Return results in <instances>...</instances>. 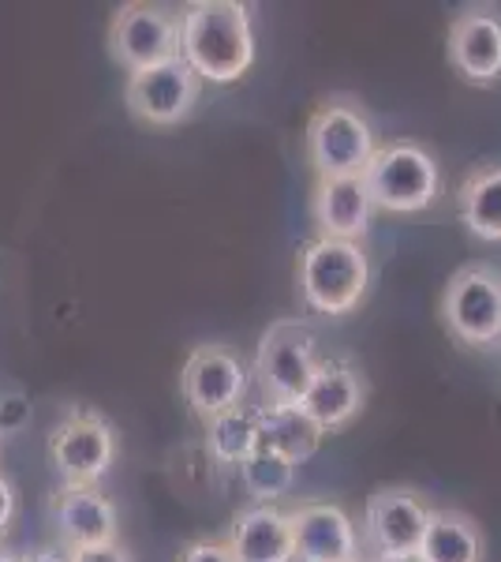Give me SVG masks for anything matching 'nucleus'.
I'll return each mask as SVG.
<instances>
[{
  "label": "nucleus",
  "mask_w": 501,
  "mask_h": 562,
  "mask_svg": "<svg viewBox=\"0 0 501 562\" xmlns=\"http://www.w3.org/2000/svg\"><path fill=\"white\" fill-rule=\"evenodd\" d=\"M203 431H206V454L217 465L240 469L259 450V416H254V405H240V409L214 416V420L203 424Z\"/></svg>",
  "instance_id": "412c9836"
},
{
  "label": "nucleus",
  "mask_w": 501,
  "mask_h": 562,
  "mask_svg": "<svg viewBox=\"0 0 501 562\" xmlns=\"http://www.w3.org/2000/svg\"><path fill=\"white\" fill-rule=\"evenodd\" d=\"M109 57L127 76L180 57V15L147 0L121 4L109 20Z\"/></svg>",
  "instance_id": "1a4fd4ad"
},
{
  "label": "nucleus",
  "mask_w": 501,
  "mask_h": 562,
  "mask_svg": "<svg viewBox=\"0 0 501 562\" xmlns=\"http://www.w3.org/2000/svg\"><path fill=\"white\" fill-rule=\"evenodd\" d=\"M225 540L236 562H296L293 525H288V510L281 506H243Z\"/></svg>",
  "instance_id": "f3484780"
},
{
  "label": "nucleus",
  "mask_w": 501,
  "mask_h": 562,
  "mask_svg": "<svg viewBox=\"0 0 501 562\" xmlns=\"http://www.w3.org/2000/svg\"><path fill=\"white\" fill-rule=\"evenodd\" d=\"M299 296L315 315H341L355 312L371 289V259L367 248L355 240L315 237L299 251Z\"/></svg>",
  "instance_id": "f03ea898"
},
{
  "label": "nucleus",
  "mask_w": 501,
  "mask_h": 562,
  "mask_svg": "<svg viewBox=\"0 0 501 562\" xmlns=\"http://www.w3.org/2000/svg\"><path fill=\"white\" fill-rule=\"evenodd\" d=\"M355 562H375V559H367V555H360V559H355Z\"/></svg>",
  "instance_id": "c85d7f7f"
},
{
  "label": "nucleus",
  "mask_w": 501,
  "mask_h": 562,
  "mask_svg": "<svg viewBox=\"0 0 501 562\" xmlns=\"http://www.w3.org/2000/svg\"><path fill=\"white\" fill-rule=\"evenodd\" d=\"M375 562H423V559H419V551H412V555H389V559H375Z\"/></svg>",
  "instance_id": "bb28decb"
},
{
  "label": "nucleus",
  "mask_w": 501,
  "mask_h": 562,
  "mask_svg": "<svg viewBox=\"0 0 501 562\" xmlns=\"http://www.w3.org/2000/svg\"><path fill=\"white\" fill-rule=\"evenodd\" d=\"M363 184L371 192L375 211L386 214H419L439 199L442 169L439 158L415 139H389L378 143Z\"/></svg>",
  "instance_id": "20e7f679"
},
{
  "label": "nucleus",
  "mask_w": 501,
  "mask_h": 562,
  "mask_svg": "<svg viewBox=\"0 0 501 562\" xmlns=\"http://www.w3.org/2000/svg\"><path fill=\"white\" fill-rule=\"evenodd\" d=\"M68 555H71V562H135L132 551H127L121 540L98 543V548H79V551H68Z\"/></svg>",
  "instance_id": "b1692460"
},
{
  "label": "nucleus",
  "mask_w": 501,
  "mask_h": 562,
  "mask_svg": "<svg viewBox=\"0 0 501 562\" xmlns=\"http://www.w3.org/2000/svg\"><path fill=\"white\" fill-rule=\"evenodd\" d=\"M240 484L254 506H277L296 487V465L273 450H254L240 465Z\"/></svg>",
  "instance_id": "4be33fe9"
},
{
  "label": "nucleus",
  "mask_w": 501,
  "mask_h": 562,
  "mask_svg": "<svg viewBox=\"0 0 501 562\" xmlns=\"http://www.w3.org/2000/svg\"><path fill=\"white\" fill-rule=\"evenodd\" d=\"M449 65L471 87L501 79V15L494 8H464L449 23Z\"/></svg>",
  "instance_id": "4468645a"
},
{
  "label": "nucleus",
  "mask_w": 501,
  "mask_h": 562,
  "mask_svg": "<svg viewBox=\"0 0 501 562\" xmlns=\"http://www.w3.org/2000/svg\"><path fill=\"white\" fill-rule=\"evenodd\" d=\"M180 57L203 83H236L254 65L251 8L240 0H191L180 8Z\"/></svg>",
  "instance_id": "f257e3e1"
},
{
  "label": "nucleus",
  "mask_w": 501,
  "mask_h": 562,
  "mask_svg": "<svg viewBox=\"0 0 501 562\" xmlns=\"http://www.w3.org/2000/svg\"><path fill=\"white\" fill-rule=\"evenodd\" d=\"M442 323L460 346H501V270L490 262H468L442 289Z\"/></svg>",
  "instance_id": "0eeeda50"
},
{
  "label": "nucleus",
  "mask_w": 501,
  "mask_h": 562,
  "mask_svg": "<svg viewBox=\"0 0 501 562\" xmlns=\"http://www.w3.org/2000/svg\"><path fill=\"white\" fill-rule=\"evenodd\" d=\"M464 229L482 244H501V166H476L457 188Z\"/></svg>",
  "instance_id": "aec40b11"
},
{
  "label": "nucleus",
  "mask_w": 501,
  "mask_h": 562,
  "mask_svg": "<svg viewBox=\"0 0 501 562\" xmlns=\"http://www.w3.org/2000/svg\"><path fill=\"white\" fill-rule=\"evenodd\" d=\"M116 454H121L116 428L87 405L64 413L49 435V461L60 487H102V480L113 473Z\"/></svg>",
  "instance_id": "39448f33"
},
{
  "label": "nucleus",
  "mask_w": 501,
  "mask_h": 562,
  "mask_svg": "<svg viewBox=\"0 0 501 562\" xmlns=\"http://www.w3.org/2000/svg\"><path fill=\"white\" fill-rule=\"evenodd\" d=\"M49 518L64 551L121 540V514L102 487H60L49 498Z\"/></svg>",
  "instance_id": "ddd939ff"
},
{
  "label": "nucleus",
  "mask_w": 501,
  "mask_h": 562,
  "mask_svg": "<svg viewBox=\"0 0 501 562\" xmlns=\"http://www.w3.org/2000/svg\"><path fill=\"white\" fill-rule=\"evenodd\" d=\"M299 409L311 416L326 435L349 428L355 416L367 409V379L352 360H322Z\"/></svg>",
  "instance_id": "2eb2a0df"
},
{
  "label": "nucleus",
  "mask_w": 501,
  "mask_h": 562,
  "mask_svg": "<svg viewBox=\"0 0 501 562\" xmlns=\"http://www.w3.org/2000/svg\"><path fill=\"white\" fill-rule=\"evenodd\" d=\"M177 562H236L232 555V548H229V540H191L180 548V559Z\"/></svg>",
  "instance_id": "5701e85b"
},
{
  "label": "nucleus",
  "mask_w": 501,
  "mask_h": 562,
  "mask_svg": "<svg viewBox=\"0 0 501 562\" xmlns=\"http://www.w3.org/2000/svg\"><path fill=\"white\" fill-rule=\"evenodd\" d=\"M23 562H71V555L60 548H38V551H31V555H23Z\"/></svg>",
  "instance_id": "a878e982"
},
{
  "label": "nucleus",
  "mask_w": 501,
  "mask_h": 562,
  "mask_svg": "<svg viewBox=\"0 0 501 562\" xmlns=\"http://www.w3.org/2000/svg\"><path fill=\"white\" fill-rule=\"evenodd\" d=\"M0 562H23V559L12 555V551H0Z\"/></svg>",
  "instance_id": "cd10ccee"
},
{
  "label": "nucleus",
  "mask_w": 501,
  "mask_h": 562,
  "mask_svg": "<svg viewBox=\"0 0 501 562\" xmlns=\"http://www.w3.org/2000/svg\"><path fill=\"white\" fill-rule=\"evenodd\" d=\"M251 386V371L240 360V352H232L221 341H206L187 352L184 368H180V394L191 405V413L198 420H214V416L240 409Z\"/></svg>",
  "instance_id": "6e6552de"
},
{
  "label": "nucleus",
  "mask_w": 501,
  "mask_h": 562,
  "mask_svg": "<svg viewBox=\"0 0 501 562\" xmlns=\"http://www.w3.org/2000/svg\"><path fill=\"white\" fill-rule=\"evenodd\" d=\"M423 562H482L487 559V537L479 521L453 506H439L426 518V532L419 540Z\"/></svg>",
  "instance_id": "6ab92c4d"
},
{
  "label": "nucleus",
  "mask_w": 501,
  "mask_h": 562,
  "mask_svg": "<svg viewBox=\"0 0 501 562\" xmlns=\"http://www.w3.org/2000/svg\"><path fill=\"white\" fill-rule=\"evenodd\" d=\"M254 416H259V447L288 458L293 465H304L307 458H315L326 439V431L299 405L266 402V405H254Z\"/></svg>",
  "instance_id": "a211bd4d"
},
{
  "label": "nucleus",
  "mask_w": 501,
  "mask_h": 562,
  "mask_svg": "<svg viewBox=\"0 0 501 562\" xmlns=\"http://www.w3.org/2000/svg\"><path fill=\"white\" fill-rule=\"evenodd\" d=\"M315 225L318 237H333V240H355L360 244L371 229V192L363 184V177H333V180H318L315 184Z\"/></svg>",
  "instance_id": "dca6fc26"
},
{
  "label": "nucleus",
  "mask_w": 501,
  "mask_h": 562,
  "mask_svg": "<svg viewBox=\"0 0 501 562\" xmlns=\"http://www.w3.org/2000/svg\"><path fill=\"white\" fill-rule=\"evenodd\" d=\"M296 562H355L363 551L360 529L341 503H299L288 510Z\"/></svg>",
  "instance_id": "f8f14e48"
},
{
  "label": "nucleus",
  "mask_w": 501,
  "mask_h": 562,
  "mask_svg": "<svg viewBox=\"0 0 501 562\" xmlns=\"http://www.w3.org/2000/svg\"><path fill=\"white\" fill-rule=\"evenodd\" d=\"M203 94V79L191 71L184 57L161 60L153 68L132 71L124 83V105L139 124L150 128H177L191 116Z\"/></svg>",
  "instance_id": "9b49d317"
},
{
  "label": "nucleus",
  "mask_w": 501,
  "mask_h": 562,
  "mask_svg": "<svg viewBox=\"0 0 501 562\" xmlns=\"http://www.w3.org/2000/svg\"><path fill=\"white\" fill-rule=\"evenodd\" d=\"M431 506L415 487L405 484H382L363 503L360 521V543L367 548V559H389V555H412L419 551V540L426 532Z\"/></svg>",
  "instance_id": "9d476101"
},
{
  "label": "nucleus",
  "mask_w": 501,
  "mask_h": 562,
  "mask_svg": "<svg viewBox=\"0 0 501 562\" xmlns=\"http://www.w3.org/2000/svg\"><path fill=\"white\" fill-rule=\"evenodd\" d=\"M318 338L304 319H281L259 338L254 379L273 405H299L318 375Z\"/></svg>",
  "instance_id": "423d86ee"
},
{
  "label": "nucleus",
  "mask_w": 501,
  "mask_h": 562,
  "mask_svg": "<svg viewBox=\"0 0 501 562\" xmlns=\"http://www.w3.org/2000/svg\"><path fill=\"white\" fill-rule=\"evenodd\" d=\"M304 150L318 180L363 177L378 150L375 124L367 121L360 102H352V98H330L307 121Z\"/></svg>",
  "instance_id": "7ed1b4c3"
},
{
  "label": "nucleus",
  "mask_w": 501,
  "mask_h": 562,
  "mask_svg": "<svg viewBox=\"0 0 501 562\" xmlns=\"http://www.w3.org/2000/svg\"><path fill=\"white\" fill-rule=\"evenodd\" d=\"M15 518V492L8 484V476H0V537L8 532V525Z\"/></svg>",
  "instance_id": "393cba45"
}]
</instances>
